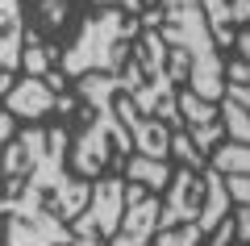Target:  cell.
I'll return each mask as SVG.
<instances>
[{"instance_id":"6da1fadb","label":"cell","mask_w":250,"mask_h":246,"mask_svg":"<svg viewBox=\"0 0 250 246\" xmlns=\"http://www.w3.org/2000/svg\"><path fill=\"white\" fill-rule=\"evenodd\" d=\"M71 130L29 125L0 146V213L4 246H71V225L88 204L92 184L67 167Z\"/></svg>"},{"instance_id":"7a4b0ae2","label":"cell","mask_w":250,"mask_h":246,"mask_svg":"<svg viewBox=\"0 0 250 246\" xmlns=\"http://www.w3.org/2000/svg\"><path fill=\"white\" fill-rule=\"evenodd\" d=\"M142 21H150L159 29L171 59L188 71V88L200 100L217 105L225 92V67H221V50H217V38L208 29L200 0H159V9L150 13L142 9Z\"/></svg>"},{"instance_id":"3957f363","label":"cell","mask_w":250,"mask_h":246,"mask_svg":"<svg viewBox=\"0 0 250 246\" xmlns=\"http://www.w3.org/2000/svg\"><path fill=\"white\" fill-rule=\"evenodd\" d=\"M138 29H142V17L125 9H96L92 17L80 21V29L71 34L67 50L59 54V71L67 79L80 75H117V71L129 63V50L138 42Z\"/></svg>"},{"instance_id":"277c9868","label":"cell","mask_w":250,"mask_h":246,"mask_svg":"<svg viewBox=\"0 0 250 246\" xmlns=\"http://www.w3.org/2000/svg\"><path fill=\"white\" fill-rule=\"evenodd\" d=\"M125 209V176H104L92 184L88 204L71 221V246H100L117 234V221Z\"/></svg>"},{"instance_id":"5b68a950","label":"cell","mask_w":250,"mask_h":246,"mask_svg":"<svg viewBox=\"0 0 250 246\" xmlns=\"http://www.w3.org/2000/svg\"><path fill=\"white\" fill-rule=\"evenodd\" d=\"M238 59L225 67V92L217 100L221 109V125L229 134V142L250 146V29L238 34Z\"/></svg>"},{"instance_id":"8992f818","label":"cell","mask_w":250,"mask_h":246,"mask_svg":"<svg viewBox=\"0 0 250 246\" xmlns=\"http://www.w3.org/2000/svg\"><path fill=\"white\" fill-rule=\"evenodd\" d=\"M159 209H163L159 192L125 179V209H121V221H117V234L108 238V246H146L159 229Z\"/></svg>"},{"instance_id":"52a82bcc","label":"cell","mask_w":250,"mask_h":246,"mask_svg":"<svg viewBox=\"0 0 250 246\" xmlns=\"http://www.w3.org/2000/svg\"><path fill=\"white\" fill-rule=\"evenodd\" d=\"M208 167H217L225 176V188H229V201H238V229L242 246H250V146L242 142H229V146H217L208 155Z\"/></svg>"},{"instance_id":"ba28073f","label":"cell","mask_w":250,"mask_h":246,"mask_svg":"<svg viewBox=\"0 0 250 246\" xmlns=\"http://www.w3.org/2000/svg\"><path fill=\"white\" fill-rule=\"evenodd\" d=\"M0 109L17 121H42L59 109V92L46 84L42 75H21L4 96H0Z\"/></svg>"},{"instance_id":"9c48e42d","label":"cell","mask_w":250,"mask_h":246,"mask_svg":"<svg viewBox=\"0 0 250 246\" xmlns=\"http://www.w3.org/2000/svg\"><path fill=\"white\" fill-rule=\"evenodd\" d=\"M21 46H25V4L0 0V75L21 71Z\"/></svg>"},{"instance_id":"30bf717a","label":"cell","mask_w":250,"mask_h":246,"mask_svg":"<svg viewBox=\"0 0 250 246\" xmlns=\"http://www.w3.org/2000/svg\"><path fill=\"white\" fill-rule=\"evenodd\" d=\"M229 188H225V176L217 167H205V213H200L196 225L205 229V234H213L217 225H221V217L229 213Z\"/></svg>"},{"instance_id":"8fae6325","label":"cell","mask_w":250,"mask_h":246,"mask_svg":"<svg viewBox=\"0 0 250 246\" xmlns=\"http://www.w3.org/2000/svg\"><path fill=\"white\" fill-rule=\"evenodd\" d=\"M171 171H175L171 163H163V158H146V155H129V163H125V179L150 188V192H163V188L171 184Z\"/></svg>"},{"instance_id":"7c38bea8","label":"cell","mask_w":250,"mask_h":246,"mask_svg":"<svg viewBox=\"0 0 250 246\" xmlns=\"http://www.w3.org/2000/svg\"><path fill=\"white\" fill-rule=\"evenodd\" d=\"M200 238H205L200 225H175V229H163L154 246H200Z\"/></svg>"}]
</instances>
